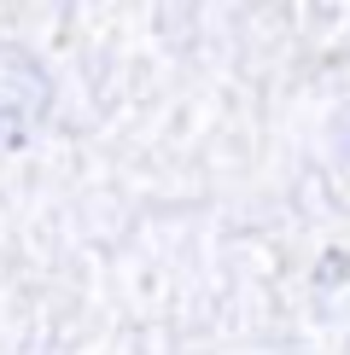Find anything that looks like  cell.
<instances>
[{
  "instance_id": "obj_1",
  "label": "cell",
  "mask_w": 350,
  "mask_h": 355,
  "mask_svg": "<svg viewBox=\"0 0 350 355\" xmlns=\"http://www.w3.org/2000/svg\"><path fill=\"white\" fill-rule=\"evenodd\" d=\"M47 111H53V70L18 41H0V152L29 146Z\"/></svg>"
}]
</instances>
